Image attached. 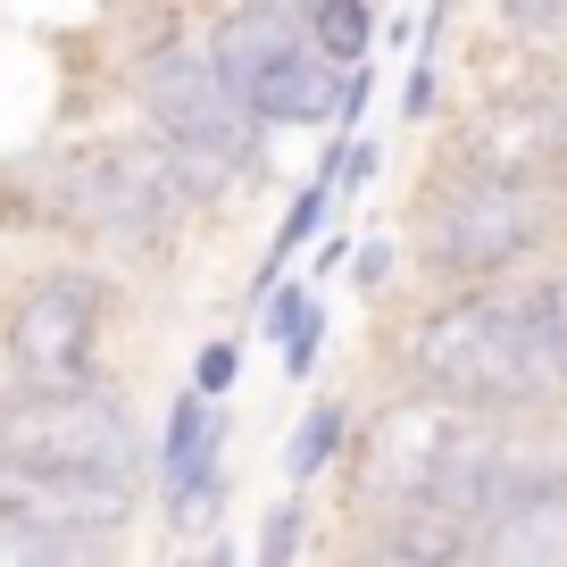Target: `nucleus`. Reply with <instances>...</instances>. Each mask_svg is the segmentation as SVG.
<instances>
[{
	"instance_id": "nucleus-1",
	"label": "nucleus",
	"mask_w": 567,
	"mask_h": 567,
	"mask_svg": "<svg viewBox=\"0 0 567 567\" xmlns=\"http://www.w3.org/2000/svg\"><path fill=\"white\" fill-rule=\"evenodd\" d=\"M384 392H434V401L484 409V417H543L567 409V351L550 334L543 284H425L401 318L375 326Z\"/></svg>"
},
{
	"instance_id": "nucleus-2",
	"label": "nucleus",
	"mask_w": 567,
	"mask_h": 567,
	"mask_svg": "<svg viewBox=\"0 0 567 567\" xmlns=\"http://www.w3.org/2000/svg\"><path fill=\"white\" fill-rule=\"evenodd\" d=\"M401 243L417 284H501L534 276L567 243V176H484L425 159Z\"/></svg>"
},
{
	"instance_id": "nucleus-3",
	"label": "nucleus",
	"mask_w": 567,
	"mask_h": 567,
	"mask_svg": "<svg viewBox=\"0 0 567 567\" xmlns=\"http://www.w3.org/2000/svg\"><path fill=\"white\" fill-rule=\"evenodd\" d=\"M117 84L134 92L142 125H159L167 142H184V151L209 159L217 176H234V184L267 176V117L226 84V68H217L209 34H200V18L184 0L151 9V18L125 34Z\"/></svg>"
},
{
	"instance_id": "nucleus-4",
	"label": "nucleus",
	"mask_w": 567,
	"mask_h": 567,
	"mask_svg": "<svg viewBox=\"0 0 567 567\" xmlns=\"http://www.w3.org/2000/svg\"><path fill=\"white\" fill-rule=\"evenodd\" d=\"M200 34H209L226 84L267 125H334L351 68L334 51H318V34L292 0H217V9H200Z\"/></svg>"
},
{
	"instance_id": "nucleus-5",
	"label": "nucleus",
	"mask_w": 567,
	"mask_h": 567,
	"mask_svg": "<svg viewBox=\"0 0 567 567\" xmlns=\"http://www.w3.org/2000/svg\"><path fill=\"white\" fill-rule=\"evenodd\" d=\"M109 309H117V284L84 259H51L34 276H18L9 301H0V368H9V384H101Z\"/></svg>"
},
{
	"instance_id": "nucleus-6",
	"label": "nucleus",
	"mask_w": 567,
	"mask_h": 567,
	"mask_svg": "<svg viewBox=\"0 0 567 567\" xmlns=\"http://www.w3.org/2000/svg\"><path fill=\"white\" fill-rule=\"evenodd\" d=\"M0 451L42 467H84V476H151V443L125 392L101 384H9L0 392Z\"/></svg>"
},
{
	"instance_id": "nucleus-7",
	"label": "nucleus",
	"mask_w": 567,
	"mask_h": 567,
	"mask_svg": "<svg viewBox=\"0 0 567 567\" xmlns=\"http://www.w3.org/2000/svg\"><path fill=\"white\" fill-rule=\"evenodd\" d=\"M434 167H484V176H567V68H534L493 84L484 101L451 109L434 134Z\"/></svg>"
},
{
	"instance_id": "nucleus-8",
	"label": "nucleus",
	"mask_w": 567,
	"mask_h": 567,
	"mask_svg": "<svg viewBox=\"0 0 567 567\" xmlns=\"http://www.w3.org/2000/svg\"><path fill=\"white\" fill-rule=\"evenodd\" d=\"M467 417L476 409L460 401H434V392H384V409L375 417L351 425V451H342V509H384V501H417L434 493V476H443L451 443L467 434Z\"/></svg>"
},
{
	"instance_id": "nucleus-9",
	"label": "nucleus",
	"mask_w": 567,
	"mask_h": 567,
	"mask_svg": "<svg viewBox=\"0 0 567 567\" xmlns=\"http://www.w3.org/2000/svg\"><path fill=\"white\" fill-rule=\"evenodd\" d=\"M0 509L25 517V526L59 534L68 559H109V550L134 534L142 484L125 476H84V467H42V460H0Z\"/></svg>"
},
{
	"instance_id": "nucleus-10",
	"label": "nucleus",
	"mask_w": 567,
	"mask_h": 567,
	"mask_svg": "<svg viewBox=\"0 0 567 567\" xmlns=\"http://www.w3.org/2000/svg\"><path fill=\"white\" fill-rule=\"evenodd\" d=\"M226 401L200 384L176 392L167 409V443H159V484H167V517L184 534L193 526H217V493H226Z\"/></svg>"
},
{
	"instance_id": "nucleus-11",
	"label": "nucleus",
	"mask_w": 567,
	"mask_h": 567,
	"mask_svg": "<svg viewBox=\"0 0 567 567\" xmlns=\"http://www.w3.org/2000/svg\"><path fill=\"white\" fill-rule=\"evenodd\" d=\"M351 559L375 567H476V517H460L451 501H384V509L351 517Z\"/></svg>"
},
{
	"instance_id": "nucleus-12",
	"label": "nucleus",
	"mask_w": 567,
	"mask_h": 567,
	"mask_svg": "<svg viewBox=\"0 0 567 567\" xmlns=\"http://www.w3.org/2000/svg\"><path fill=\"white\" fill-rule=\"evenodd\" d=\"M476 567H567V484L501 501L476 534Z\"/></svg>"
},
{
	"instance_id": "nucleus-13",
	"label": "nucleus",
	"mask_w": 567,
	"mask_h": 567,
	"mask_svg": "<svg viewBox=\"0 0 567 567\" xmlns=\"http://www.w3.org/2000/svg\"><path fill=\"white\" fill-rule=\"evenodd\" d=\"M351 425H359V417H351V401H342V392L309 401V417L292 425V443H284V476L301 484V493H309L318 476H334L342 451H351Z\"/></svg>"
},
{
	"instance_id": "nucleus-14",
	"label": "nucleus",
	"mask_w": 567,
	"mask_h": 567,
	"mask_svg": "<svg viewBox=\"0 0 567 567\" xmlns=\"http://www.w3.org/2000/svg\"><path fill=\"white\" fill-rule=\"evenodd\" d=\"M301 18H309V34H318V51H334L342 68H359V59L375 51V34H384L375 0H309Z\"/></svg>"
},
{
	"instance_id": "nucleus-15",
	"label": "nucleus",
	"mask_w": 567,
	"mask_h": 567,
	"mask_svg": "<svg viewBox=\"0 0 567 567\" xmlns=\"http://www.w3.org/2000/svg\"><path fill=\"white\" fill-rule=\"evenodd\" d=\"M493 25L526 51H567V0H493Z\"/></svg>"
},
{
	"instance_id": "nucleus-16",
	"label": "nucleus",
	"mask_w": 567,
	"mask_h": 567,
	"mask_svg": "<svg viewBox=\"0 0 567 567\" xmlns=\"http://www.w3.org/2000/svg\"><path fill=\"white\" fill-rule=\"evenodd\" d=\"M301 550H309V501H301V484H292L259 526V567H292Z\"/></svg>"
},
{
	"instance_id": "nucleus-17",
	"label": "nucleus",
	"mask_w": 567,
	"mask_h": 567,
	"mask_svg": "<svg viewBox=\"0 0 567 567\" xmlns=\"http://www.w3.org/2000/svg\"><path fill=\"white\" fill-rule=\"evenodd\" d=\"M318 309H326V292H309V284H276V292H267V301L250 309V318H259V342H276V351H284V342L301 334V326L318 318Z\"/></svg>"
},
{
	"instance_id": "nucleus-18",
	"label": "nucleus",
	"mask_w": 567,
	"mask_h": 567,
	"mask_svg": "<svg viewBox=\"0 0 567 567\" xmlns=\"http://www.w3.org/2000/svg\"><path fill=\"white\" fill-rule=\"evenodd\" d=\"M193 384L226 401V392L243 384V334H217V342H200V359H193Z\"/></svg>"
},
{
	"instance_id": "nucleus-19",
	"label": "nucleus",
	"mask_w": 567,
	"mask_h": 567,
	"mask_svg": "<svg viewBox=\"0 0 567 567\" xmlns=\"http://www.w3.org/2000/svg\"><path fill=\"white\" fill-rule=\"evenodd\" d=\"M434 101H443V51H417V68H409V84H401V117L434 125Z\"/></svg>"
},
{
	"instance_id": "nucleus-20",
	"label": "nucleus",
	"mask_w": 567,
	"mask_h": 567,
	"mask_svg": "<svg viewBox=\"0 0 567 567\" xmlns=\"http://www.w3.org/2000/svg\"><path fill=\"white\" fill-rule=\"evenodd\" d=\"M401 250H409V243H392V234L359 243V267H351V276H359V301H384V292H392V267H401Z\"/></svg>"
},
{
	"instance_id": "nucleus-21",
	"label": "nucleus",
	"mask_w": 567,
	"mask_h": 567,
	"mask_svg": "<svg viewBox=\"0 0 567 567\" xmlns=\"http://www.w3.org/2000/svg\"><path fill=\"white\" fill-rule=\"evenodd\" d=\"M318 359H326V309H318L292 342H284V375H292V384H309V375H318Z\"/></svg>"
},
{
	"instance_id": "nucleus-22",
	"label": "nucleus",
	"mask_w": 567,
	"mask_h": 567,
	"mask_svg": "<svg viewBox=\"0 0 567 567\" xmlns=\"http://www.w3.org/2000/svg\"><path fill=\"white\" fill-rule=\"evenodd\" d=\"M368 101H375V68H368V59H359V68L342 75V109H334V125H342V134H351V125L368 117Z\"/></svg>"
},
{
	"instance_id": "nucleus-23",
	"label": "nucleus",
	"mask_w": 567,
	"mask_h": 567,
	"mask_svg": "<svg viewBox=\"0 0 567 567\" xmlns=\"http://www.w3.org/2000/svg\"><path fill=\"white\" fill-rule=\"evenodd\" d=\"M534 284H543V309H550V334H559V351H567V259H550V267H534Z\"/></svg>"
},
{
	"instance_id": "nucleus-24",
	"label": "nucleus",
	"mask_w": 567,
	"mask_h": 567,
	"mask_svg": "<svg viewBox=\"0 0 567 567\" xmlns=\"http://www.w3.org/2000/svg\"><path fill=\"white\" fill-rule=\"evenodd\" d=\"M375 167H384V151L375 142H351V159H342V200H359L375 184Z\"/></svg>"
},
{
	"instance_id": "nucleus-25",
	"label": "nucleus",
	"mask_w": 567,
	"mask_h": 567,
	"mask_svg": "<svg viewBox=\"0 0 567 567\" xmlns=\"http://www.w3.org/2000/svg\"><path fill=\"white\" fill-rule=\"evenodd\" d=\"M409 42H417V18H401V9H392L384 34H375V51H409Z\"/></svg>"
},
{
	"instance_id": "nucleus-26",
	"label": "nucleus",
	"mask_w": 567,
	"mask_h": 567,
	"mask_svg": "<svg viewBox=\"0 0 567 567\" xmlns=\"http://www.w3.org/2000/svg\"><path fill=\"white\" fill-rule=\"evenodd\" d=\"M351 250H359V243H351V234H326V243H318V276H334V267H342V259H351Z\"/></svg>"
}]
</instances>
